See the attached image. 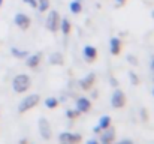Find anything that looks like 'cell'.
I'll use <instances>...</instances> for the list:
<instances>
[{
	"mask_svg": "<svg viewBox=\"0 0 154 144\" xmlns=\"http://www.w3.org/2000/svg\"><path fill=\"white\" fill-rule=\"evenodd\" d=\"M30 86H32V80H30V77L26 75V74H20V75H17V77L12 80V87H14V90H15L17 93H24V92H27V90L30 89Z\"/></svg>",
	"mask_w": 154,
	"mask_h": 144,
	"instance_id": "6da1fadb",
	"label": "cell"
},
{
	"mask_svg": "<svg viewBox=\"0 0 154 144\" xmlns=\"http://www.w3.org/2000/svg\"><path fill=\"white\" fill-rule=\"evenodd\" d=\"M39 101H41V96L38 95V93L30 95V96H26V98L20 102V105H18V111H20V113H27L29 110L35 108V107L39 104Z\"/></svg>",
	"mask_w": 154,
	"mask_h": 144,
	"instance_id": "7a4b0ae2",
	"label": "cell"
},
{
	"mask_svg": "<svg viewBox=\"0 0 154 144\" xmlns=\"http://www.w3.org/2000/svg\"><path fill=\"white\" fill-rule=\"evenodd\" d=\"M60 21H61V18H60V14L57 12V11H51L50 12V15H48V18H47V29L52 32V33H55L58 29H60Z\"/></svg>",
	"mask_w": 154,
	"mask_h": 144,
	"instance_id": "3957f363",
	"label": "cell"
},
{
	"mask_svg": "<svg viewBox=\"0 0 154 144\" xmlns=\"http://www.w3.org/2000/svg\"><path fill=\"white\" fill-rule=\"evenodd\" d=\"M38 128H39V134L44 140H51L52 137V129H51V125L47 119L41 117L39 122H38Z\"/></svg>",
	"mask_w": 154,
	"mask_h": 144,
	"instance_id": "277c9868",
	"label": "cell"
},
{
	"mask_svg": "<svg viewBox=\"0 0 154 144\" xmlns=\"http://www.w3.org/2000/svg\"><path fill=\"white\" fill-rule=\"evenodd\" d=\"M81 140H82V137L79 134H73V132H61L58 135L60 144H79Z\"/></svg>",
	"mask_w": 154,
	"mask_h": 144,
	"instance_id": "5b68a950",
	"label": "cell"
},
{
	"mask_svg": "<svg viewBox=\"0 0 154 144\" xmlns=\"http://www.w3.org/2000/svg\"><path fill=\"white\" fill-rule=\"evenodd\" d=\"M111 105L115 110H120V108H123L126 105V95H124L123 90L115 89V92L112 93V98H111Z\"/></svg>",
	"mask_w": 154,
	"mask_h": 144,
	"instance_id": "8992f818",
	"label": "cell"
},
{
	"mask_svg": "<svg viewBox=\"0 0 154 144\" xmlns=\"http://www.w3.org/2000/svg\"><path fill=\"white\" fill-rule=\"evenodd\" d=\"M14 21H15V24H17L20 29H23V30H27V29L30 27V24H32L30 17L26 15V14H23V12H18V14L15 15Z\"/></svg>",
	"mask_w": 154,
	"mask_h": 144,
	"instance_id": "52a82bcc",
	"label": "cell"
},
{
	"mask_svg": "<svg viewBox=\"0 0 154 144\" xmlns=\"http://www.w3.org/2000/svg\"><path fill=\"white\" fill-rule=\"evenodd\" d=\"M94 83H96V74L90 72L87 77H84V78L79 81V87H81L82 90H90V89H93Z\"/></svg>",
	"mask_w": 154,
	"mask_h": 144,
	"instance_id": "ba28073f",
	"label": "cell"
},
{
	"mask_svg": "<svg viewBox=\"0 0 154 144\" xmlns=\"http://www.w3.org/2000/svg\"><path fill=\"white\" fill-rule=\"evenodd\" d=\"M76 110L79 113H88L91 110V101L87 99V98H84V96L78 98L76 99Z\"/></svg>",
	"mask_w": 154,
	"mask_h": 144,
	"instance_id": "9c48e42d",
	"label": "cell"
},
{
	"mask_svg": "<svg viewBox=\"0 0 154 144\" xmlns=\"http://www.w3.org/2000/svg\"><path fill=\"white\" fill-rule=\"evenodd\" d=\"M102 137H100V140H102V143H114V140H115V129L114 128H106V129H103L102 132Z\"/></svg>",
	"mask_w": 154,
	"mask_h": 144,
	"instance_id": "30bf717a",
	"label": "cell"
},
{
	"mask_svg": "<svg viewBox=\"0 0 154 144\" xmlns=\"http://www.w3.org/2000/svg\"><path fill=\"white\" fill-rule=\"evenodd\" d=\"M84 57L87 59L88 63L94 62V60L97 59V50L93 47V45H85V47H84Z\"/></svg>",
	"mask_w": 154,
	"mask_h": 144,
	"instance_id": "8fae6325",
	"label": "cell"
},
{
	"mask_svg": "<svg viewBox=\"0 0 154 144\" xmlns=\"http://www.w3.org/2000/svg\"><path fill=\"white\" fill-rule=\"evenodd\" d=\"M109 45H111V54L112 56H118L121 53V41H120V38H112Z\"/></svg>",
	"mask_w": 154,
	"mask_h": 144,
	"instance_id": "7c38bea8",
	"label": "cell"
},
{
	"mask_svg": "<svg viewBox=\"0 0 154 144\" xmlns=\"http://www.w3.org/2000/svg\"><path fill=\"white\" fill-rule=\"evenodd\" d=\"M48 60H50V63H51V65H58V66H61V65L64 63V57H63V54H61V53H58V51L52 53L51 56L48 57Z\"/></svg>",
	"mask_w": 154,
	"mask_h": 144,
	"instance_id": "4fadbf2b",
	"label": "cell"
},
{
	"mask_svg": "<svg viewBox=\"0 0 154 144\" xmlns=\"http://www.w3.org/2000/svg\"><path fill=\"white\" fill-rule=\"evenodd\" d=\"M41 63V54H33V56H27V60H26V65L29 68H36L38 65Z\"/></svg>",
	"mask_w": 154,
	"mask_h": 144,
	"instance_id": "5bb4252c",
	"label": "cell"
},
{
	"mask_svg": "<svg viewBox=\"0 0 154 144\" xmlns=\"http://www.w3.org/2000/svg\"><path fill=\"white\" fill-rule=\"evenodd\" d=\"M60 29H61V32H63L64 36H69V33H70V30H72V26H70L69 18H61V21H60Z\"/></svg>",
	"mask_w": 154,
	"mask_h": 144,
	"instance_id": "9a60e30c",
	"label": "cell"
},
{
	"mask_svg": "<svg viewBox=\"0 0 154 144\" xmlns=\"http://www.w3.org/2000/svg\"><path fill=\"white\" fill-rule=\"evenodd\" d=\"M69 9H70L72 14H79V12L82 11V3H81V0H73V2H70V3H69Z\"/></svg>",
	"mask_w": 154,
	"mask_h": 144,
	"instance_id": "2e32d148",
	"label": "cell"
},
{
	"mask_svg": "<svg viewBox=\"0 0 154 144\" xmlns=\"http://www.w3.org/2000/svg\"><path fill=\"white\" fill-rule=\"evenodd\" d=\"M100 129H106V128H109L111 126V117L109 116H102L100 119H99V125H97Z\"/></svg>",
	"mask_w": 154,
	"mask_h": 144,
	"instance_id": "e0dca14e",
	"label": "cell"
},
{
	"mask_svg": "<svg viewBox=\"0 0 154 144\" xmlns=\"http://www.w3.org/2000/svg\"><path fill=\"white\" fill-rule=\"evenodd\" d=\"M11 53H12V56H14V57H17V59H24V57H27V56H29V53H27V51H20L18 48H15V47L11 48Z\"/></svg>",
	"mask_w": 154,
	"mask_h": 144,
	"instance_id": "ac0fdd59",
	"label": "cell"
},
{
	"mask_svg": "<svg viewBox=\"0 0 154 144\" xmlns=\"http://www.w3.org/2000/svg\"><path fill=\"white\" fill-rule=\"evenodd\" d=\"M45 105H47V108H50V110H54V108H57L58 107V99L57 98H48L47 101H45Z\"/></svg>",
	"mask_w": 154,
	"mask_h": 144,
	"instance_id": "d6986e66",
	"label": "cell"
},
{
	"mask_svg": "<svg viewBox=\"0 0 154 144\" xmlns=\"http://www.w3.org/2000/svg\"><path fill=\"white\" fill-rule=\"evenodd\" d=\"M38 9L39 12H45L50 9V0H38Z\"/></svg>",
	"mask_w": 154,
	"mask_h": 144,
	"instance_id": "ffe728a7",
	"label": "cell"
},
{
	"mask_svg": "<svg viewBox=\"0 0 154 144\" xmlns=\"http://www.w3.org/2000/svg\"><path fill=\"white\" fill-rule=\"evenodd\" d=\"M79 114H81V113H79L78 110H66V117H67L69 120H76Z\"/></svg>",
	"mask_w": 154,
	"mask_h": 144,
	"instance_id": "44dd1931",
	"label": "cell"
},
{
	"mask_svg": "<svg viewBox=\"0 0 154 144\" xmlns=\"http://www.w3.org/2000/svg\"><path fill=\"white\" fill-rule=\"evenodd\" d=\"M129 80H130V83L133 84V86H138L139 83H141V80H139V77L135 74V72H132V71H129Z\"/></svg>",
	"mask_w": 154,
	"mask_h": 144,
	"instance_id": "7402d4cb",
	"label": "cell"
},
{
	"mask_svg": "<svg viewBox=\"0 0 154 144\" xmlns=\"http://www.w3.org/2000/svg\"><path fill=\"white\" fill-rule=\"evenodd\" d=\"M127 60H129V63H130V65H133V66H136V65H138V59H136L135 56H132V54H129V56H127Z\"/></svg>",
	"mask_w": 154,
	"mask_h": 144,
	"instance_id": "603a6c76",
	"label": "cell"
},
{
	"mask_svg": "<svg viewBox=\"0 0 154 144\" xmlns=\"http://www.w3.org/2000/svg\"><path fill=\"white\" fill-rule=\"evenodd\" d=\"M139 114H141V117H142L144 122H148V113H147L145 108H141V113H139Z\"/></svg>",
	"mask_w": 154,
	"mask_h": 144,
	"instance_id": "cb8c5ba5",
	"label": "cell"
},
{
	"mask_svg": "<svg viewBox=\"0 0 154 144\" xmlns=\"http://www.w3.org/2000/svg\"><path fill=\"white\" fill-rule=\"evenodd\" d=\"M24 3H27L32 8H38V0H24Z\"/></svg>",
	"mask_w": 154,
	"mask_h": 144,
	"instance_id": "d4e9b609",
	"label": "cell"
},
{
	"mask_svg": "<svg viewBox=\"0 0 154 144\" xmlns=\"http://www.w3.org/2000/svg\"><path fill=\"white\" fill-rule=\"evenodd\" d=\"M111 86H112V87H117V86H118V81H117L114 77H111Z\"/></svg>",
	"mask_w": 154,
	"mask_h": 144,
	"instance_id": "484cf974",
	"label": "cell"
},
{
	"mask_svg": "<svg viewBox=\"0 0 154 144\" xmlns=\"http://www.w3.org/2000/svg\"><path fill=\"white\" fill-rule=\"evenodd\" d=\"M117 144H133L132 140H121V141H118Z\"/></svg>",
	"mask_w": 154,
	"mask_h": 144,
	"instance_id": "4316f807",
	"label": "cell"
},
{
	"mask_svg": "<svg viewBox=\"0 0 154 144\" xmlns=\"http://www.w3.org/2000/svg\"><path fill=\"white\" fill-rule=\"evenodd\" d=\"M124 3H126V0H115V5L117 6H123Z\"/></svg>",
	"mask_w": 154,
	"mask_h": 144,
	"instance_id": "83f0119b",
	"label": "cell"
},
{
	"mask_svg": "<svg viewBox=\"0 0 154 144\" xmlns=\"http://www.w3.org/2000/svg\"><path fill=\"white\" fill-rule=\"evenodd\" d=\"M93 132H94V134H100V132H102V129H100L99 126H94V129H93Z\"/></svg>",
	"mask_w": 154,
	"mask_h": 144,
	"instance_id": "f1b7e54d",
	"label": "cell"
},
{
	"mask_svg": "<svg viewBox=\"0 0 154 144\" xmlns=\"http://www.w3.org/2000/svg\"><path fill=\"white\" fill-rule=\"evenodd\" d=\"M85 144H99V141H97V140H88Z\"/></svg>",
	"mask_w": 154,
	"mask_h": 144,
	"instance_id": "f546056e",
	"label": "cell"
},
{
	"mask_svg": "<svg viewBox=\"0 0 154 144\" xmlns=\"http://www.w3.org/2000/svg\"><path fill=\"white\" fill-rule=\"evenodd\" d=\"M20 144H27V140H21V141H20Z\"/></svg>",
	"mask_w": 154,
	"mask_h": 144,
	"instance_id": "4dcf8cb0",
	"label": "cell"
},
{
	"mask_svg": "<svg viewBox=\"0 0 154 144\" xmlns=\"http://www.w3.org/2000/svg\"><path fill=\"white\" fill-rule=\"evenodd\" d=\"M151 68H153V69H154V59H153V60H151Z\"/></svg>",
	"mask_w": 154,
	"mask_h": 144,
	"instance_id": "1f68e13d",
	"label": "cell"
},
{
	"mask_svg": "<svg viewBox=\"0 0 154 144\" xmlns=\"http://www.w3.org/2000/svg\"><path fill=\"white\" fill-rule=\"evenodd\" d=\"M2 5H3V0H0V8H2Z\"/></svg>",
	"mask_w": 154,
	"mask_h": 144,
	"instance_id": "d6a6232c",
	"label": "cell"
},
{
	"mask_svg": "<svg viewBox=\"0 0 154 144\" xmlns=\"http://www.w3.org/2000/svg\"><path fill=\"white\" fill-rule=\"evenodd\" d=\"M151 17H153V18H154V11H153V12H151Z\"/></svg>",
	"mask_w": 154,
	"mask_h": 144,
	"instance_id": "836d02e7",
	"label": "cell"
},
{
	"mask_svg": "<svg viewBox=\"0 0 154 144\" xmlns=\"http://www.w3.org/2000/svg\"><path fill=\"white\" fill-rule=\"evenodd\" d=\"M102 144H112V143H102Z\"/></svg>",
	"mask_w": 154,
	"mask_h": 144,
	"instance_id": "e575fe53",
	"label": "cell"
},
{
	"mask_svg": "<svg viewBox=\"0 0 154 144\" xmlns=\"http://www.w3.org/2000/svg\"><path fill=\"white\" fill-rule=\"evenodd\" d=\"M153 95H154V90H153Z\"/></svg>",
	"mask_w": 154,
	"mask_h": 144,
	"instance_id": "d590c367",
	"label": "cell"
}]
</instances>
